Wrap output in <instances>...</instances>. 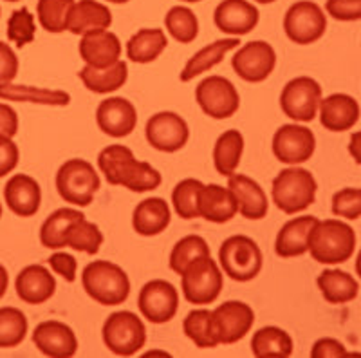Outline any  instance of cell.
<instances>
[{
  "mask_svg": "<svg viewBox=\"0 0 361 358\" xmlns=\"http://www.w3.org/2000/svg\"><path fill=\"white\" fill-rule=\"evenodd\" d=\"M98 167L109 185L125 186L130 192H150L159 189L163 176L147 161L135 160L125 145H109L99 153Z\"/></svg>",
  "mask_w": 361,
  "mask_h": 358,
  "instance_id": "cell-1",
  "label": "cell"
},
{
  "mask_svg": "<svg viewBox=\"0 0 361 358\" xmlns=\"http://www.w3.org/2000/svg\"><path fill=\"white\" fill-rule=\"evenodd\" d=\"M356 234L340 219L318 221L309 235V253L320 264H341L353 257Z\"/></svg>",
  "mask_w": 361,
  "mask_h": 358,
  "instance_id": "cell-2",
  "label": "cell"
},
{
  "mask_svg": "<svg viewBox=\"0 0 361 358\" xmlns=\"http://www.w3.org/2000/svg\"><path fill=\"white\" fill-rule=\"evenodd\" d=\"M82 286L87 295L102 306L123 304L130 295L127 272L111 261H92L82 272Z\"/></svg>",
  "mask_w": 361,
  "mask_h": 358,
  "instance_id": "cell-3",
  "label": "cell"
},
{
  "mask_svg": "<svg viewBox=\"0 0 361 358\" xmlns=\"http://www.w3.org/2000/svg\"><path fill=\"white\" fill-rule=\"evenodd\" d=\"M316 190H318V183L314 176L307 169L293 165L279 172V176L273 179L271 196L279 210L293 215L304 212L314 203Z\"/></svg>",
  "mask_w": 361,
  "mask_h": 358,
  "instance_id": "cell-4",
  "label": "cell"
},
{
  "mask_svg": "<svg viewBox=\"0 0 361 358\" xmlns=\"http://www.w3.org/2000/svg\"><path fill=\"white\" fill-rule=\"evenodd\" d=\"M262 250L247 235H231L221 244L219 266L237 282H250L262 270Z\"/></svg>",
  "mask_w": 361,
  "mask_h": 358,
  "instance_id": "cell-5",
  "label": "cell"
},
{
  "mask_svg": "<svg viewBox=\"0 0 361 358\" xmlns=\"http://www.w3.org/2000/svg\"><path fill=\"white\" fill-rule=\"evenodd\" d=\"M99 186V174L87 160H67L56 172V190L60 198L74 206H89Z\"/></svg>",
  "mask_w": 361,
  "mask_h": 358,
  "instance_id": "cell-6",
  "label": "cell"
},
{
  "mask_svg": "<svg viewBox=\"0 0 361 358\" xmlns=\"http://www.w3.org/2000/svg\"><path fill=\"white\" fill-rule=\"evenodd\" d=\"M224 286V272L212 256L199 257L180 273V290L190 304H212L219 299Z\"/></svg>",
  "mask_w": 361,
  "mask_h": 358,
  "instance_id": "cell-7",
  "label": "cell"
},
{
  "mask_svg": "<svg viewBox=\"0 0 361 358\" xmlns=\"http://www.w3.org/2000/svg\"><path fill=\"white\" fill-rule=\"evenodd\" d=\"M103 344L116 357H132L147 342V328L135 313L116 311L102 328Z\"/></svg>",
  "mask_w": 361,
  "mask_h": 358,
  "instance_id": "cell-8",
  "label": "cell"
},
{
  "mask_svg": "<svg viewBox=\"0 0 361 358\" xmlns=\"http://www.w3.org/2000/svg\"><path fill=\"white\" fill-rule=\"evenodd\" d=\"M283 31L298 46H309L320 40L327 31V17L324 9L311 0H298L286 11Z\"/></svg>",
  "mask_w": 361,
  "mask_h": 358,
  "instance_id": "cell-9",
  "label": "cell"
},
{
  "mask_svg": "<svg viewBox=\"0 0 361 358\" xmlns=\"http://www.w3.org/2000/svg\"><path fill=\"white\" fill-rule=\"evenodd\" d=\"M322 87L311 76H296L289 80L280 95V109L288 118L309 124L320 109Z\"/></svg>",
  "mask_w": 361,
  "mask_h": 358,
  "instance_id": "cell-10",
  "label": "cell"
},
{
  "mask_svg": "<svg viewBox=\"0 0 361 358\" xmlns=\"http://www.w3.org/2000/svg\"><path fill=\"white\" fill-rule=\"evenodd\" d=\"M195 102L201 111L214 119H228L240 107L237 87L224 76H208L195 89Z\"/></svg>",
  "mask_w": 361,
  "mask_h": 358,
  "instance_id": "cell-11",
  "label": "cell"
},
{
  "mask_svg": "<svg viewBox=\"0 0 361 358\" xmlns=\"http://www.w3.org/2000/svg\"><path fill=\"white\" fill-rule=\"evenodd\" d=\"M137 308L148 322L166 324L176 317L179 309V292L169 280H148L137 297Z\"/></svg>",
  "mask_w": 361,
  "mask_h": 358,
  "instance_id": "cell-12",
  "label": "cell"
},
{
  "mask_svg": "<svg viewBox=\"0 0 361 358\" xmlns=\"http://www.w3.org/2000/svg\"><path fill=\"white\" fill-rule=\"evenodd\" d=\"M145 138L148 145L159 153L173 154L188 143L190 127L177 112L161 111L147 121Z\"/></svg>",
  "mask_w": 361,
  "mask_h": 358,
  "instance_id": "cell-13",
  "label": "cell"
},
{
  "mask_svg": "<svg viewBox=\"0 0 361 358\" xmlns=\"http://www.w3.org/2000/svg\"><path fill=\"white\" fill-rule=\"evenodd\" d=\"M231 67L244 82L260 83L275 71L276 51L264 40L247 42L231 58Z\"/></svg>",
  "mask_w": 361,
  "mask_h": 358,
  "instance_id": "cell-14",
  "label": "cell"
},
{
  "mask_svg": "<svg viewBox=\"0 0 361 358\" xmlns=\"http://www.w3.org/2000/svg\"><path fill=\"white\" fill-rule=\"evenodd\" d=\"M212 322L219 344L230 346L250 333L255 324V311L246 302L228 301L212 311Z\"/></svg>",
  "mask_w": 361,
  "mask_h": 358,
  "instance_id": "cell-15",
  "label": "cell"
},
{
  "mask_svg": "<svg viewBox=\"0 0 361 358\" xmlns=\"http://www.w3.org/2000/svg\"><path fill=\"white\" fill-rule=\"evenodd\" d=\"M316 150V136L311 129L298 124L282 125L273 136V154L280 163L300 165L312 157Z\"/></svg>",
  "mask_w": 361,
  "mask_h": 358,
  "instance_id": "cell-16",
  "label": "cell"
},
{
  "mask_svg": "<svg viewBox=\"0 0 361 358\" xmlns=\"http://www.w3.org/2000/svg\"><path fill=\"white\" fill-rule=\"evenodd\" d=\"M96 124L103 134L111 138L130 136L137 125V111L127 98L112 96L103 100L96 109Z\"/></svg>",
  "mask_w": 361,
  "mask_h": 358,
  "instance_id": "cell-17",
  "label": "cell"
},
{
  "mask_svg": "<svg viewBox=\"0 0 361 358\" xmlns=\"http://www.w3.org/2000/svg\"><path fill=\"white\" fill-rule=\"evenodd\" d=\"M33 344L51 358H71L78 351V338L71 326L60 321H45L35 328Z\"/></svg>",
  "mask_w": 361,
  "mask_h": 358,
  "instance_id": "cell-18",
  "label": "cell"
},
{
  "mask_svg": "<svg viewBox=\"0 0 361 358\" xmlns=\"http://www.w3.org/2000/svg\"><path fill=\"white\" fill-rule=\"evenodd\" d=\"M259 20V9L247 0H222L214 11L217 29L230 37H244L251 33Z\"/></svg>",
  "mask_w": 361,
  "mask_h": 358,
  "instance_id": "cell-19",
  "label": "cell"
},
{
  "mask_svg": "<svg viewBox=\"0 0 361 358\" xmlns=\"http://www.w3.org/2000/svg\"><path fill=\"white\" fill-rule=\"evenodd\" d=\"M78 51L85 66L103 69L118 62L121 56V42L118 35L109 29H96L83 35Z\"/></svg>",
  "mask_w": 361,
  "mask_h": 358,
  "instance_id": "cell-20",
  "label": "cell"
},
{
  "mask_svg": "<svg viewBox=\"0 0 361 358\" xmlns=\"http://www.w3.org/2000/svg\"><path fill=\"white\" fill-rule=\"evenodd\" d=\"M4 199L9 210L18 217H33L40 208L42 189L35 177L15 174L4 186Z\"/></svg>",
  "mask_w": 361,
  "mask_h": 358,
  "instance_id": "cell-21",
  "label": "cell"
},
{
  "mask_svg": "<svg viewBox=\"0 0 361 358\" xmlns=\"http://www.w3.org/2000/svg\"><path fill=\"white\" fill-rule=\"evenodd\" d=\"M15 290L18 299L25 304H44L56 292V279L42 264H29L17 275Z\"/></svg>",
  "mask_w": 361,
  "mask_h": 358,
  "instance_id": "cell-22",
  "label": "cell"
},
{
  "mask_svg": "<svg viewBox=\"0 0 361 358\" xmlns=\"http://www.w3.org/2000/svg\"><path fill=\"white\" fill-rule=\"evenodd\" d=\"M228 189L233 192L235 199H237L238 214L243 217L251 219V221L266 217L269 203H267L264 189L255 179L244 176V174H231L228 177Z\"/></svg>",
  "mask_w": 361,
  "mask_h": 358,
  "instance_id": "cell-23",
  "label": "cell"
},
{
  "mask_svg": "<svg viewBox=\"0 0 361 358\" xmlns=\"http://www.w3.org/2000/svg\"><path fill=\"white\" fill-rule=\"evenodd\" d=\"M320 221L314 215H302L288 221L280 228L275 239V253L282 259L300 257L309 251V235L316 222Z\"/></svg>",
  "mask_w": 361,
  "mask_h": 358,
  "instance_id": "cell-24",
  "label": "cell"
},
{
  "mask_svg": "<svg viewBox=\"0 0 361 358\" xmlns=\"http://www.w3.org/2000/svg\"><path fill=\"white\" fill-rule=\"evenodd\" d=\"M320 124L331 132L353 129L360 119V105L356 100L343 93H336L320 102Z\"/></svg>",
  "mask_w": 361,
  "mask_h": 358,
  "instance_id": "cell-25",
  "label": "cell"
},
{
  "mask_svg": "<svg viewBox=\"0 0 361 358\" xmlns=\"http://www.w3.org/2000/svg\"><path fill=\"white\" fill-rule=\"evenodd\" d=\"M238 214L237 199L228 186L209 183L204 185L199 196V215L215 225L228 222Z\"/></svg>",
  "mask_w": 361,
  "mask_h": 358,
  "instance_id": "cell-26",
  "label": "cell"
},
{
  "mask_svg": "<svg viewBox=\"0 0 361 358\" xmlns=\"http://www.w3.org/2000/svg\"><path fill=\"white\" fill-rule=\"evenodd\" d=\"M172 212L169 203L163 198H147L134 208L132 214V228L135 234L143 237H154L163 234L170 227Z\"/></svg>",
  "mask_w": 361,
  "mask_h": 358,
  "instance_id": "cell-27",
  "label": "cell"
},
{
  "mask_svg": "<svg viewBox=\"0 0 361 358\" xmlns=\"http://www.w3.org/2000/svg\"><path fill=\"white\" fill-rule=\"evenodd\" d=\"M112 25V13L98 0H80L73 6L67 31L73 35H85L96 29H109Z\"/></svg>",
  "mask_w": 361,
  "mask_h": 358,
  "instance_id": "cell-28",
  "label": "cell"
},
{
  "mask_svg": "<svg viewBox=\"0 0 361 358\" xmlns=\"http://www.w3.org/2000/svg\"><path fill=\"white\" fill-rule=\"evenodd\" d=\"M238 44H240L238 37H230L215 40L214 44L202 47L201 51H197V53L193 54L188 62L185 64V67H183V71H180L179 74V80L185 83L192 82V80L195 78V76H199V74L214 69L215 66H219V64L224 60L226 54L230 53V51L237 49Z\"/></svg>",
  "mask_w": 361,
  "mask_h": 358,
  "instance_id": "cell-29",
  "label": "cell"
},
{
  "mask_svg": "<svg viewBox=\"0 0 361 358\" xmlns=\"http://www.w3.org/2000/svg\"><path fill=\"white\" fill-rule=\"evenodd\" d=\"M78 76L90 93L109 95V93H114L118 89H121L127 83L128 66L123 60H118L116 64H112L109 67H103V69L85 66L80 71Z\"/></svg>",
  "mask_w": 361,
  "mask_h": 358,
  "instance_id": "cell-30",
  "label": "cell"
},
{
  "mask_svg": "<svg viewBox=\"0 0 361 358\" xmlns=\"http://www.w3.org/2000/svg\"><path fill=\"white\" fill-rule=\"evenodd\" d=\"M169 46V38L163 29L143 28L132 35L127 42V56L130 62L150 64L156 62Z\"/></svg>",
  "mask_w": 361,
  "mask_h": 358,
  "instance_id": "cell-31",
  "label": "cell"
},
{
  "mask_svg": "<svg viewBox=\"0 0 361 358\" xmlns=\"http://www.w3.org/2000/svg\"><path fill=\"white\" fill-rule=\"evenodd\" d=\"M0 98L6 102H27L38 103V105H51V107H67L71 103L69 93L60 91V89L13 85V83L0 85Z\"/></svg>",
  "mask_w": 361,
  "mask_h": 358,
  "instance_id": "cell-32",
  "label": "cell"
},
{
  "mask_svg": "<svg viewBox=\"0 0 361 358\" xmlns=\"http://www.w3.org/2000/svg\"><path fill=\"white\" fill-rule=\"evenodd\" d=\"M293 347L291 335L279 326L260 328L251 338V353L257 358H289Z\"/></svg>",
  "mask_w": 361,
  "mask_h": 358,
  "instance_id": "cell-33",
  "label": "cell"
},
{
  "mask_svg": "<svg viewBox=\"0 0 361 358\" xmlns=\"http://www.w3.org/2000/svg\"><path fill=\"white\" fill-rule=\"evenodd\" d=\"M316 285L329 304H347L354 301L360 292L357 280L341 270H325L318 275Z\"/></svg>",
  "mask_w": 361,
  "mask_h": 358,
  "instance_id": "cell-34",
  "label": "cell"
},
{
  "mask_svg": "<svg viewBox=\"0 0 361 358\" xmlns=\"http://www.w3.org/2000/svg\"><path fill=\"white\" fill-rule=\"evenodd\" d=\"M244 153V136L235 129L224 131L214 147V165L221 176L230 177L237 172Z\"/></svg>",
  "mask_w": 361,
  "mask_h": 358,
  "instance_id": "cell-35",
  "label": "cell"
},
{
  "mask_svg": "<svg viewBox=\"0 0 361 358\" xmlns=\"http://www.w3.org/2000/svg\"><path fill=\"white\" fill-rule=\"evenodd\" d=\"M85 217L83 212L76 208H58L56 212L45 219L40 228L42 246L49 250H62L66 248V234L74 221Z\"/></svg>",
  "mask_w": 361,
  "mask_h": 358,
  "instance_id": "cell-36",
  "label": "cell"
},
{
  "mask_svg": "<svg viewBox=\"0 0 361 358\" xmlns=\"http://www.w3.org/2000/svg\"><path fill=\"white\" fill-rule=\"evenodd\" d=\"M183 330H185L186 337L201 350H214L219 346L209 309L202 308L190 311L183 322Z\"/></svg>",
  "mask_w": 361,
  "mask_h": 358,
  "instance_id": "cell-37",
  "label": "cell"
},
{
  "mask_svg": "<svg viewBox=\"0 0 361 358\" xmlns=\"http://www.w3.org/2000/svg\"><path fill=\"white\" fill-rule=\"evenodd\" d=\"M103 244V234L98 225L85 217L74 221L66 234V246L89 256H96Z\"/></svg>",
  "mask_w": 361,
  "mask_h": 358,
  "instance_id": "cell-38",
  "label": "cell"
},
{
  "mask_svg": "<svg viewBox=\"0 0 361 358\" xmlns=\"http://www.w3.org/2000/svg\"><path fill=\"white\" fill-rule=\"evenodd\" d=\"M166 31L180 44H192L199 35V20L195 13L185 6H173L164 17Z\"/></svg>",
  "mask_w": 361,
  "mask_h": 358,
  "instance_id": "cell-39",
  "label": "cell"
},
{
  "mask_svg": "<svg viewBox=\"0 0 361 358\" xmlns=\"http://www.w3.org/2000/svg\"><path fill=\"white\" fill-rule=\"evenodd\" d=\"M74 4H76L74 0H38V22L47 33L67 31L69 15L73 11Z\"/></svg>",
  "mask_w": 361,
  "mask_h": 358,
  "instance_id": "cell-40",
  "label": "cell"
},
{
  "mask_svg": "<svg viewBox=\"0 0 361 358\" xmlns=\"http://www.w3.org/2000/svg\"><path fill=\"white\" fill-rule=\"evenodd\" d=\"M204 256H212L206 239L201 237V235H186L180 241H177L176 246L172 248L169 261L170 270L176 272L177 275H180L188 264H192L193 261Z\"/></svg>",
  "mask_w": 361,
  "mask_h": 358,
  "instance_id": "cell-41",
  "label": "cell"
},
{
  "mask_svg": "<svg viewBox=\"0 0 361 358\" xmlns=\"http://www.w3.org/2000/svg\"><path fill=\"white\" fill-rule=\"evenodd\" d=\"M202 186H204V183L193 179V177L177 183L172 192V205L180 219L190 221V219L201 217L199 215V196H201Z\"/></svg>",
  "mask_w": 361,
  "mask_h": 358,
  "instance_id": "cell-42",
  "label": "cell"
},
{
  "mask_svg": "<svg viewBox=\"0 0 361 358\" xmlns=\"http://www.w3.org/2000/svg\"><path fill=\"white\" fill-rule=\"evenodd\" d=\"M27 318L18 308H0V350L20 346L27 335Z\"/></svg>",
  "mask_w": 361,
  "mask_h": 358,
  "instance_id": "cell-43",
  "label": "cell"
},
{
  "mask_svg": "<svg viewBox=\"0 0 361 358\" xmlns=\"http://www.w3.org/2000/svg\"><path fill=\"white\" fill-rule=\"evenodd\" d=\"M37 37V25H35V15H31L27 8L15 9L8 20V38L17 44L18 47H24L35 40Z\"/></svg>",
  "mask_w": 361,
  "mask_h": 358,
  "instance_id": "cell-44",
  "label": "cell"
},
{
  "mask_svg": "<svg viewBox=\"0 0 361 358\" xmlns=\"http://www.w3.org/2000/svg\"><path fill=\"white\" fill-rule=\"evenodd\" d=\"M333 214L345 219L361 217V189H341L333 196Z\"/></svg>",
  "mask_w": 361,
  "mask_h": 358,
  "instance_id": "cell-45",
  "label": "cell"
},
{
  "mask_svg": "<svg viewBox=\"0 0 361 358\" xmlns=\"http://www.w3.org/2000/svg\"><path fill=\"white\" fill-rule=\"evenodd\" d=\"M325 9L334 20H361V0H327Z\"/></svg>",
  "mask_w": 361,
  "mask_h": 358,
  "instance_id": "cell-46",
  "label": "cell"
},
{
  "mask_svg": "<svg viewBox=\"0 0 361 358\" xmlns=\"http://www.w3.org/2000/svg\"><path fill=\"white\" fill-rule=\"evenodd\" d=\"M51 270L56 275L62 277L67 282H74L76 280V272H78V261L74 259V256L66 253V251H56L47 259Z\"/></svg>",
  "mask_w": 361,
  "mask_h": 358,
  "instance_id": "cell-47",
  "label": "cell"
},
{
  "mask_svg": "<svg viewBox=\"0 0 361 358\" xmlns=\"http://www.w3.org/2000/svg\"><path fill=\"white\" fill-rule=\"evenodd\" d=\"M18 160H20V150L13 138L0 136V177L8 176L17 169Z\"/></svg>",
  "mask_w": 361,
  "mask_h": 358,
  "instance_id": "cell-48",
  "label": "cell"
},
{
  "mask_svg": "<svg viewBox=\"0 0 361 358\" xmlns=\"http://www.w3.org/2000/svg\"><path fill=\"white\" fill-rule=\"evenodd\" d=\"M18 73V58L15 54V51L0 42V85L4 83H11L13 80L17 78Z\"/></svg>",
  "mask_w": 361,
  "mask_h": 358,
  "instance_id": "cell-49",
  "label": "cell"
},
{
  "mask_svg": "<svg viewBox=\"0 0 361 358\" xmlns=\"http://www.w3.org/2000/svg\"><path fill=\"white\" fill-rule=\"evenodd\" d=\"M347 350L336 338H320L314 342V346L311 350L312 358H340L347 357Z\"/></svg>",
  "mask_w": 361,
  "mask_h": 358,
  "instance_id": "cell-50",
  "label": "cell"
},
{
  "mask_svg": "<svg viewBox=\"0 0 361 358\" xmlns=\"http://www.w3.org/2000/svg\"><path fill=\"white\" fill-rule=\"evenodd\" d=\"M18 132V114L8 103H0V136L13 138Z\"/></svg>",
  "mask_w": 361,
  "mask_h": 358,
  "instance_id": "cell-51",
  "label": "cell"
},
{
  "mask_svg": "<svg viewBox=\"0 0 361 358\" xmlns=\"http://www.w3.org/2000/svg\"><path fill=\"white\" fill-rule=\"evenodd\" d=\"M349 154L357 165H361V131L354 132L349 141Z\"/></svg>",
  "mask_w": 361,
  "mask_h": 358,
  "instance_id": "cell-52",
  "label": "cell"
},
{
  "mask_svg": "<svg viewBox=\"0 0 361 358\" xmlns=\"http://www.w3.org/2000/svg\"><path fill=\"white\" fill-rule=\"evenodd\" d=\"M8 286H9L8 270H6V268L0 264V299L6 295V292H8Z\"/></svg>",
  "mask_w": 361,
  "mask_h": 358,
  "instance_id": "cell-53",
  "label": "cell"
},
{
  "mask_svg": "<svg viewBox=\"0 0 361 358\" xmlns=\"http://www.w3.org/2000/svg\"><path fill=\"white\" fill-rule=\"evenodd\" d=\"M356 273L360 275V279H361V251L357 253V259H356Z\"/></svg>",
  "mask_w": 361,
  "mask_h": 358,
  "instance_id": "cell-54",
  "label": "cell"
},
{
  "mask_svg": "<svg viewBox=\"0 0 361 358\" xmlns=\"http://www.w3.org/2000/svg\"><path fill=\"white\" fill-rule=\"evenodd\" d=\"M107 2H112V4H127L128 0H107Z\"/></svg>",
  "mask_w": 361,
  "mask_h": 358,
  "instance_id": "cell-55",
  "label": "cell"
},
{
  "mask_svg": "<svg viewBox=\"0 0 361 358\" xmlns=\"http://www.w3.org/2000/svg\"><path fill=\"white\" fill-rule=\"evenodd\" d=\"M255 2H259V4H273L276 0H255Z\"/></svg>",
  "mask_w": 361,
  "mask_h": 358,
  "instance_id": "cell-56",
  "label": "cell"
},
{
  "mask_svg": "<svg viewBox=\"0 0 361 358\" xmlns=\"http://www.w3.org/2000/svg\"><path fill=\"white\" fill-rule=\"evenodd\" d=\"M180 2H190V4H193V2H201V0H180Z\"/></svg>",
  "mask_w": 361,
  "mask_h": 358,
  "instance_id": "cell-57",
  "label": "cell"
},
{
  "mask_svg": "<svg viewBox=\"0 0 361 358\" xmlns=\"http://www.w3.org/2000/svg\"><path fill=\"white\" fill-rule=\"evenodd\" d=\"M6 2H18V0H6Z\"/></svg>",
  "mask_w": 361,
  "mask_h": 358,
  "instance_id": "cell-58",
  "label": "cell"
},
{
  "mask_svg": "<svg viewBox=\"0 0 361 358\" xmlns=\"http://www.w3.org/2000/svg\"><path fill=\"white\" fill-rule=\"evenodd\" d=\"M0 217H2V205H0Z\"/></svg>",
  "mask_w": 361,
  "mask_h": 358,
  "instance_id": "cell-59",
  "label": "cell"
}]
</instances>
